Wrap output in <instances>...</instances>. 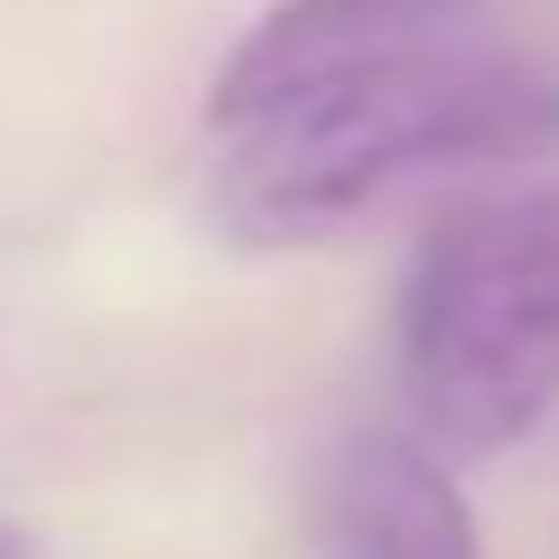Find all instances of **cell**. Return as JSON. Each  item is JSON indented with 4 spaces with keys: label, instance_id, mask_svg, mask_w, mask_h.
<instances>
[{
    "label": "cell",
    "instance_id": "6da1fadb",
    "mask_svg": "<svg viewBox=\"0 0 559 559\" xmlns=\"http://www.w3.org/2000/svg\"><path fill=\"white\" fill-rule=\"evenodd\" d=\"M559 150V66L532 47L429 38L234 121L215 224L234 242H318L411 178L522 168Z\"/></svg>",
    "mask_w": 559,
    "mask_h": 559
},
{
    "label": "cell",
    "instance_id": "7a4b0ae2",
    "mask_svg": "<svg viewBox=\"0 0 559 559\" xmlns=\"http://www.w3.org/2000/svg\"><path fill=\"white\" fill-rule=\"evenodd\" d=\"M401 411L439 457H503L559 401V187H476L411 242L392 299Z\"/></svg>",
    "mask_w": 559,
    "mask_h": 559
},
{
    "label": "cell",
    "instance_id": "3957f363",
    "mask_svg": "<svg viewBox=\"0 0 559 559\" xmlns=\"http://www.w3.org/2000/svg\"><path fill=\"white\" fill-rule=\"evenodd\" d=\"M476 0H271L252 28L234 38V57L215 66V94H205V121L234 131V121L271 112V103L308 94L326 75H355L373 57H401V47L457 38V20Z\"/></svg>",
    "mask_w": 559,
    "mask_h": 559
},
{
    "label": "cell",
    "instance_id": "277c9868",
    "mask_svg": "<svg viewBox=\"0 0 559 559\" xmlns=\"http://www.w3.org/2000/svg\"><path fill=\"white\" fill-rule=\"evenodd\" d=\"M326 559H485L448 457L419 429H345L318 476Z\"/></svg>",
    "mask_w": 559,
    "mask_h": 559
},
{
    "label": "cell",
    "instance_id": "5b68a950",
    "mask_svg": "<svg viewBox=\"0 0 559 559\" xmlns=\"http://www.w3.org/2000/svg\"><path fill=\"white\" fill-rule=\"evenodd\" d=\"M0 559H38V540H28L20 522H0Z\"/></svg>",
    "mask_w": 559,
    "mask_h": 559
}]
</instances>
